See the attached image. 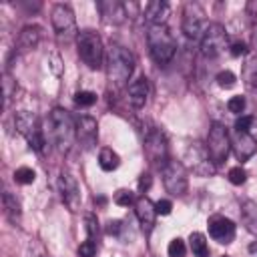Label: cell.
<instances>
[{"instance_id":"41","label":"cell","mask_w":257,"mask_h":257,"mask_svg":"<svg viewBox=\"0 0 257 257\" xmlns=\"http://www.w3.org/2000/svg\"><path fill=\"white\" fill-rule=\"evenodd\" d=\"M151 181H153V179H151V175H149V173L141 175V179H139V189H141V191H147V189L151 187Z\"/></svg>"},{"instance_id":"5","label":"cell","mask_w":257,"mask_h":257,"mask_svg":"<svg viewBox=\"0 0 257 257\" xmlns=\"http://www.w3.org/2000/svg\"><path fill=\"white\" fill-rule=\"evenodd\" d=\"M14 126H16V131L28 141V145L34 149V151H38L40 155H44L46 153V137H44V133L40 131V126H38V120H36V114L34 112H28V110H18L16 114H14Z\"/></svg>"},{"instance_id":"34","label":"cell","mask_w":257,"mask_h":257,"mask_svg":"<svg viewBox=\"0 0 257 257\" xmlns=\"http://www.w3.org/2000/svg\"><path fill=\"white\" fill-rule=\"evenodd\" d=\"M96 253V243L92 239H86L78 245V257H94Z\"/></svg>"},{"instance_id":"26","label":"cell","mask_w":257,"mask_h":257,"mask_svg":"<svg viewBox=\"0 0 257 257\" xmlns=\"http://www.w3.org/2000/svg\"><path fill=\"white\" fill-rule=\"evenodd\" d=\"M189 245L195 257H207L209 255V247H207V239L203 233H191L189 237Z\"/></svg>"},{"instance_id":"37","label":"cell","mask_w":257,"mask_h":257,"mask_svg":"<svg viewBox=\"0 0 257 257\" xmlns=\"http://www.w3.org/2000/svg\"><path fill=\"white\" fill-rule=\"evenodd\" d=\"M251 122H253V116L241 114V116H237V120H235V131H237V133H249Z\"/></svg>"},{"instance_id":"15","label":"cell","mask_w":257,"mask_h":257,"mask_svg":"<svg viewBox=\"0 0 257 257\" xmlns=\"http://www.w3.org/2000/svg\"><path fill=\"white\" fill-rule=\"evenodd\" d=\"M76 139L80 141V145H82L86 151H90V149L96 145V139H98V124H96V120H94L92 116H86V114L78 116V120H76Z\"/></svg>"},{"instance_id":"28","label":"cell","mask_w":257,"mask_h":257,"mask_svg":"<svg viewBox=\"0 0 257 257\" xmlns=\"http://www.w3.org/2000/svg\"><path fill=\"white\" fill-rule=\"evenodd\" d=\"M112 201H114L118 207H128V205H135L137 199H135L133 191H128V189H118V191L114 193Z\"/></svg>"},{"instance_id":"14","label":"cell","mask_w":257,"mask_h":257,"mask_svg":"<svg viewBox=\"0 0 257 257\" xmlns=\"http://www.w3.org/2000/svg\"><path fill=\"white\" fill-rule=\"evenodd\" d=\"M135 213H137V219L141 223L143 233L149 237L151 231L155 229V221H157V215H159L155 203L149 197H141V199L135 201Z\"/></svg>"},{"instance_id":"33","label":"cell","mask_w":257,"mask_h":257,"mask_svg":"<svg viewBox=\"0 0 257 257\" xmlns=\"http://www.w3.org/2000/svg\"><path fill=\"white\" fill-rule=\"evenodd\" d=\"M229 181L233 183V185H243L245 181H247V173H245V169L243 167H233V169H229Z\"/></svg>"},{"instance_id":"13","label":"cell","mask_w":257,"mask_h":257,"mask_svg":"<svg viewBox=\"0 0 257 257\" xmlns=\"http://www.w3.org/2000/svg\"><path fill=\"white\" fill-rule=\"evenodd\" d=\"M58 189H60V197H62L64 205L72 213H78L80 211V205H82V193H80L78 181L68 171H62L60 173V177H58Z\"/></svg>"},{"instance_id":"3","label":"cell","mask_w":257,"mask_h":257,"mask_svg":"<svg viewBox=\"0 0 257 257\" xmlns=\"http://www.w3.org/2000/svg\"><path fill=\"white\" fill-rule=\"evenodd\" d=\"M147 44H149V52L157 64H167L175 56V50H177V42L165 24L149 26Z\"/></svg>"},{"instance_id":"10","label":"cell","mask_w":257,"mask_h":257,"mask_svg":"<svg viewBox=\"0 0 257 257\" xmlns=\"http://www.w3.org/2000/svg\"><path fill=\"white\" fill-rule=\"evenodd\" d=\"M145 155L147 159L157 165V167H165V163L169 161V143L167 137L161 128H149L145 135Z\"/></svg>"},{"instance_id":"11","label":"cell","mask_w":257,"mask_h":257,"mask_svg":"<svg viewBox=\"0 0 257 257\" xmlns=\"http://www.w3.org/2000/svg\"><path fill=\"white\" fill-rule=\"evenodd\" d=\"M185 161L189 163V169L197 175V177H211L215 175V163L211 161L207 147H203L201 143H191L185 151Z\"/></svg>"},{"instance_id":"32","label":"cell","mask_w":257,"mask_h":257,"mask_svg":"<svg viewBox=\"0 0 257 257\" xmlns=\"http://www.w3.org/2000/svg\"><path fill=\"white\" fill-rule=\"evenodd\" d=\"M169 257H185V241L183 239H173L169 243V249H167Z\"/></svg>"},{"instance_id":"27","label":"cell","mask_w":257,"mask_h":257,"mask_svg":"<svg viewBox=\"0 0 257 257\" xmlns=\"http://www.w3.org/2000/svg\"><path fill=\"white\" fill-rule=\"evenodd\" d=\"M2 88H4V104L16 94V80L8 74V70H4L2 74Z\"/></svg>"},{"instance_id":"19","label":"cell","mask_w":257,"mask_h":257,"mask_svg":"<svg viewBox=\"0 0 257 257\" xmlns=\"http://www.w3.org/2000/svg\"><path fill=\"white\" fill-rule=\"evenodd\" d=\"M167 16H169V4L165 0H151L145 6V20L149 22V26L165 24Z\"/></svg>"},{"instance_id":"25","label":"cell","mask_w":257,"mask_h":257,"mask_svg":"<svg viewBox=\"0 0 257 257\" xmlns=\"http://www.w3.org/2000/svg\"><path fill=\"white\" fill-rule=\"evenodd\" d=\"M98 165H100L102 171L110 173V171L118 169V165H120V157H118L112 149H100V153H98Z\"/></svg>"},{"instance_id":"1","label":"cell","mask_w":257,"mask_h":257,"mask_svg":"<svg viewBox=\"0 0 257 257\" xmlns=\"http://www.w3.org/2000/svg\"><path fill=\"white\" fill-rule=\"evenodd\" d=\"M48 135L58 153H68L76 139V122L64 108H52L48 114Z\"/></svg>"},{"instance_id":"31","label":"cell","mask_w":257,"mask_h":257,"mask_svg":"<svg viewBox=\"0 0 257 257\" xmlns=\"http://www.w3.org/2000/svg\"><path fill=\"white\" fill-rule=\"evenodd\" d=\"M235 82H237V78H235V74H233L231 70H221V72L217 74V84H219L221 88H233Z\"/></svg>"},{"instance_id":"16","label":"cell","mask_w":257,"mask_h":257,"mask_svg":"<svg viewBox=\"0 0 257 257\" xmlns=\"http://www.w3.org/2000/svg\"><path fill=\"white\" fill-rule=\"evenodd\" d=\"M209 235L219 241V243H231L235 239V223L227 217H221V215H215L211 217L209 221Z\"/></svg>"},{"instance_id":"24","label":"cell","mask_w":257,"mask_h":257,"mask_svg":"<svg viewBox=\"0 0 257 257\" xmlns=\"http://www.w3.org/2000/svg\"><path fill=\"white\" fill-rule=\"evenodd\" d=\"M2 205H4V215H6L12 223L20 221V215H22V211H20V203H18V199H16L12 193L4 191V195H2Z\"/></svg>"},{"instance_id":"30","label":"cell","mask_w":257,"mask_h":257,"mask_svg":"<svg viewBox=\"0 0 257 257\" xmlns=\"http://www.w3.org/2000/svg\"><path fill=\"white\" fill-rule=\"evenodd\" d=\"M74 102H76L78 106H92V104L96 102V94L90 92V90H78V92L74 94Z\"/></svg>"},{"instance_id":"22","label":"cell","mask_w":257,"mask_h":257,"mask_svg":"<svg viewBox=\"0 0 257 257\" xmlns=\"http://www.w3.org/2000/svg\"><path fill=\"white\" fill-rule=\"evenodd\" d=\"M241 221L249 233L257 235V203L255 201L247 199L241 203Z\"/></svg>"},{"instance_id":"36","label":"cell","mask_w":257,"mask_h":257,"mask_svg":"<svg viewBox=\"0 0 257 257\" xmlns=\"http://www.w3.org/2000/svg\"><path fill=\"white\" fill-rule=\"evenodd\" d=\"M84 221H86V233H88V239H96L98 237V221H96V217L94 215H86L84 217Z\"/></svg>"},{"instance_id":"20","label":"cell","mask_w":257,"mask_h":257,"mask_svg":"<svg viewBox=\"0 0 257 257\" xmlns=\"http://www.w3.org/2000/svg\"><path fill=\"white\" fill-rule=\"evenodd\" d=\"M128 102L131 106L135 108H143L145 102H147V96H149V82L145 76H139L135 78L131 84H128Z\"/></svg>"},{"instance_id":"43","label":"cell","mask_w":257,"mask_h":257,"mask_svg":"<svg viewBox=\"0 0 257 257\" xmlns=\"http://www.w3.org/2000/svg\"><path fill=\"white\" fill-rule=\"evenodd\" d=\"M249 253H251V255H255V257H257V241H255V243H251V245H249Z\"/></svg>"},{"instance_id":"8","label":"cell","mask_w":257,"mask_h":257,"mask_svg":"<svg viewBox=\"0 0 257 257\" xmlns=\"http://www.w3.org/2000/svg\"><path fill=\"white\" fill-rule=\"evenodd\" d=\"M207 26V14L203 6L197 2H187L183 8V32L193 40H201Z\"/></svg>"},{"instance_id":"7","label":"cell","mask_w":257,"mask_h":257,"mask_svg":"<svg viewBox=\"0 0 257 257\" xmlns=\"http://www.w3.org/2000/svg\"><path fill=\"white\" fill-rule=\"evenodd\" d=\"M161 175H163V185H165V189H167L173 197H181V195L187 193L189 177H187V169H185L183 163L169 159V161L165 163V167L161 169Z\"/></svg>"},{"instance_id":"42","label":"cell","mask_w":257,"mask_h":257,"mask_svg":"<svg viewBox=\"0 0 257 257\" xmlns=\"http://www.w3.org/2000/svg\"><path fill=\"white\" fill-rule=\"evenodd\" d=\"M50 68H52L54 74H60V72H62V68H60V58H58L56 54L50 56Z\"/></svg>"},{"instance_id":"6","label":"cell","mask_w":257,"mask_h":257,"mask_svg":"<svg viewBox=\"0 0 257 257\" xmlns=\"http://www.w3.org/2000/svg\"><path fill=\"white\" fill-rule=\"evenodd\" d=\"M229 149H231V139H229L227 128L221 122H213L209 128V135H207V153H209L211 161L215 163V167L223 165L227 161Z\"/></svg>"},{"instance_id":"35","label":"cell","mask_w":257,"mask_h":257,"mask_svg":"<svg viewBox=\"0 0 257 257\" xmlns=\"http://www.w3.org/2000/svg\"><path fill=\"white\" fill-rule=\"evenodd\" d=\"M227 108H229L231 112H235V114H241V112L245 110V98H243L241 94L231 96V98H229V102H227Z\"/></svg>"},{"instance_id":"44","label":"cell","mask_w":257,"mask_h":257,"mask_svg":"<svg viewBox=\"0 0 257 257\" xmlns=\"http://www.w3.org/2000/svg\"><path fill=\"white\" fill-rule=\"evenodd\" d=\"M253 48L257 50V28H255V32H253Z\"/></svg>"},{"instance_id":"18","label":"cell","mask_w":257,"mask_h":257,"mask_svg":"<svg viewBox=\"0 0 257 257\" xmlns=\"http://www.w3.org/2000/svg\"><path fill=\"white\" fill-rule=\"evenodd\" d=\"M96 6H98V10H100V14H102L106 24H114V26L122 24L126 20V16H128L124 4L118 2V0H102Z\"/></svg>"},{"instance_id":"23","label":"cell","mask_w":257,"mask_h":257,"mask_svg":"<svg viewBox=\"0 0 257 257\" xmlns=\"http://www.w3.org/2000/svg\"><path fill=\"white\" fill-rule=\"evenodd\" d=\"M241 78L249 88H257V52L245 60L241 68Z\"/></svg>"},{"instance_id":"21","label":"cell","mask_w":257,"mask_h":257,"mask_svg":"<svg viewBox=\"0 0 257 257\" xmlns=\"http://www.w3.org/2000/svg\"><path fill=\"white\" fill-rule=\"evenodd\" d=\"M40 38H42V28L38 24L24 26L20 30V34H18V46H20L18 50H32V48H36Z\"/></svg>"},{"instance_id":"12","label":"cell","mask_w":257,"mask_h":257,"mask_svg":"<svg viewBox=\"0 0 257 257\" xmlns=\"http://www.w3.org/2000/svg\"><path fill=\"white\" fill-rule=\"evenodd\" d=\"M199 42H201V52L209 58H215L229 46V36H227V30L215 22V24L207 26V30Z\"/></svg>"},{"instance_id":"4","label":"cell","mask_w":257,"mask_h":257,"mask_svg":"<svg viewBox=\"0 0 257 257\" xmlns=\"http://www.w3.org/2000/svg\"><path fill=\"white\" fill-rule=\"evenodd\" d=\"M76 48H78V56L80 60L90 68V70H98L102 66V42L100 36L92 30H80L76 36Z\"/></svg>"},{"instance_id":"40","label":"cell","mask_w":257,"mask_h":257,"mask_svg":"<svg viewBox=\"0 0 257 257\" xmlns=\"http://www.w3.org/2000/svg\"><path fill=\"white\" fill-rule=\"evenodd\" d=\"M122 229V225H120V221L118 219H114V221H108V227H106V233L108 235H118V231Z\"/></svg>"},{"instance_id":"38","label":"cell","mask_w":257,"mask_h":257,"mask_svg":"<svg viewBox=\"0 0 257 257\" xmlns=\"http://www.w3.org/2000/svg\"><path fill=\"white\" fill-rule=\"evenodd\" d=\"M155 207H157V213H161V215H169L171 209H173V203L167 201V199H161L159 203H155Z\"/></svg>"},{"instance_id":"9","label":"cell","mask_w":257,"mask_h":257,"mask_svg":"<svg viewBox=\"0 0 257 257\" xmlns=\"http://www.w3.org/2000/svg\"><path fill=\"white\" fill-rule=\"evenodd\" d=\"M50 22H52V28L58 36V40H72L78 36V30H76V18H74V12L66 6V4H56L52 8V14H50Z\"/></svg>"},{"instance_id":"39","label":"cell","mask_w":257,"mask_h":257,"mask_svg":"<svg viewBox=\"0 0 257 257\" xmlns=\"http://www.w3.org/2000/svg\"><path fill=\"white\" fill-rule=\"evenodd\" d=\"M245 52H247L245 42H233V44H231V54H233V56H243Z\"/></svg>"},{"instance_id":"17","label":"cell","mask_w":257,"mask_h":257,"mask_svg":"<svg viewBox=\"0 0 257 257\" xmlns=\"http://www.w3.org/2000/svg\"><path fill=\"white\" fill-rule=\"evenodd\" d=\"M231 147H233V153H235L237 161L245 163V161H249L255 155L257 139L251 137L249 133H235V137L231 139Z\"/></svg>"},{"instance_id":"29","label":"cell","mask_w":257,"mask_h":257,"mask_svg":"<svg viewBox=\"0 0 257 257\" xmlns=\"http://www.w3.org/2000/svg\"><path fill=\"white\" fill-rule=\"evenodd\" d=\"M34 179H36V173L30 167H20L14 173V181L20 183V185H30V183H34Z\"/></svg>"},{"instance_id":"2","label":"cell","mask_w":257,"mask_h":257,"mask_svg":"<svg viewBox=\"0 0 257 257\" xmlns=\"http://www.w3.org/2000/svg\"><path fill=\"white\" fill-rule=\"evenodd\" d=\"M135 70V56L120 44H110L106 52V76L114 86H124Z\"/></svg>"}]
</instances>
